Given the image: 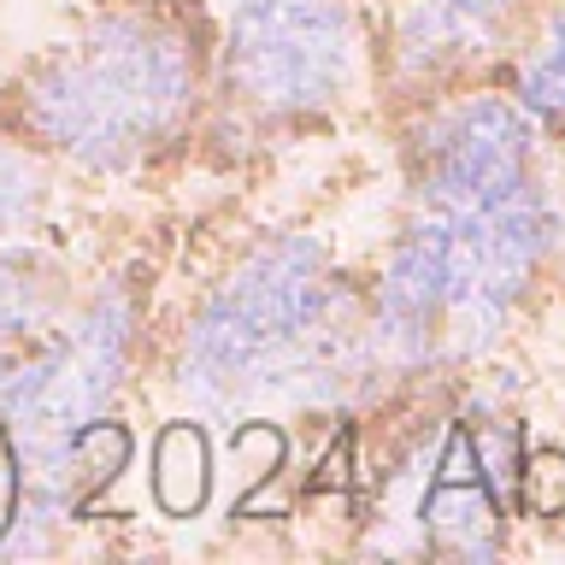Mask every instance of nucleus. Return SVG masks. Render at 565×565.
Instances as JSON below:
<instances>
[{
  "instance_id": "1",
  "label": "nucleus",
  "mask_w": 565,
  "mask_h": 565,
  "mask_svg": "<svg viewBox=\"0 0 565 565\" xmlns=\"http://www.w3.org/2000/svg\"><path fill=\"white\" fill-rule=\"evenodd\" d=\"M360 335L342 324V289L324 247L271 236L194 312L183 335V395L206 413L259 401H318L360 377Z\"/></svg>"
},
{
  "instance_id": "2",
  "label": "nucleus",
  "mask_w": 565,
  "mask_h": 565,
  "mask_svg": "<svg viewBox=\"0 0 565 565\" xmlns=\"http://www.w3.org/2000/svg\"><path fill=\"white\" fill-rule=\"evenodd\" d=\"M194 106V47L153 12H106L35 65L24 124L88 171L136 166Z\"/></svg>"
},
{
  "instance_id": "3",
  "label": "nucleus",
  "mask_w": 565,
  "mask_h": 565,
  "mask_svg": "<svg viewBox=\"0 0 565 565\" xmlns=\"http://www.w3.org/2000/svg\"><path fill=\"white\" fill-rule=\"evenodd\" d=\"M360 35L348 0H230L224 71L230 88L271 118L330 106L353 77Z\"/></svg>"
},
{
  "instance_id": "4",
  "label": "nucleus",
  "mask_w": 565,
  "mask_h": 565,
  "mask_svg": "<svg viewBox=\"0 0 565 565\" xmlns=\"http://www.w3.org/2000/svg\"><path fill=\"white\" fill-rule=\"evenodd\" d=\"M536 183V136L512 100H459L418 141V206H489Z\"/></svg>"
},
{
  "instance_id": "5",
  "label": "nucleus",
  "mask_w": 565,
  "mask_h": 565,
  "mask_svg": "<svg viewBox=\"0 0 565 565\" xmlns=\"http://www.w3.org/2000/svg\"><path fill=\"white\" fill-rule=\"evenodd\" d=\"M418 536L459 559H483L501 542V501H494L483 466H477V441L466 424L448 430V448L436 459V477L418 501Z\"/></svg>"
},
{
  "instance_id": "6",
  "label": "nucleus",
  "mask_w": 565,
  "mask_h": 565,
  "mask_svg": "<svg viewBox=\"0 0 565 565\" xmlns=\"http://www.w3.org/2000/svg\"><path fill=\"white\" fill-rule=\"evenodd\" d=\"M512 7L519 0H413L395 30V60L413 77H430V71L466 65L477 53H489L512 24Z\"/></svg>"
},
{
  "instance_id": "7",
  "label": "nucleus",
  "mask_w": 565,
  "mask_h": 565,
  "mask_svg": "<svg viewBox=\"0 0 565 565\" xmlns=\"http://www.w3.org/2000/svg\"><path fill=\"white\" fill-rule=\"evenodd\" d=\"M212 489V459H206V436L201 424H166L153 441V501L166 519H194L206 507Z\"/></svg>"
},
{
  "instance_id": "8",
  "label": "nucleus",
  "mask_w": 565,
  "mask_h": 565,
  "mask_svg": "<svg viewBox=\"0 0 565 565\" xmlns=\"http://www.w3.org/2000/svg\"><path fill=\"white\" fill-rule=\"evenodd\" d=\"M130 448H136L130 430L113 424V418H88L83 430H71V441H65V483H71V494L106 489L124 466H130Z\"/></svg>"
},
{
  "instance_id": "9",
  "label": "nucleus",
  "mask_w": 565,
  "mask_h": 565,
  "mask_svg": "<svg viewBox=\"0 0 565 565\" xmlns=\"http://www.w3.org/2000/svg\"><path fill=\"white\" fill-rule=\"evenodd\" d=\"M53 312V289L47 277L35 271V265L24 259H0V348L7 342H24V335L42 324V318Z\"/></svg>"
},
{
  "instance_id": "10",
  "label": "nucleus",
  "mask_w": 565,
  "mask_h": 565,
  "mask_svg": "<svg viewBox=\"0 0 565 565\" xmlns=\"http://www.w3.org/2000/svg\"><path fill=\"white\" fill-rule=\"evenodd\" d=\"M519 106L547 124H565V30H554L519 65Z\"/></svg>"
},
{
  "instance_id": "11",
  "label": "nucleus",
  "mask_w": 565,
  "mask_h": 565,
  "mask_svg": "<svg viewBox=\"0 0 565 565\" xmlns=\"http://www.w3.org/2000/svg\"><path fill=\"white\" fill-rule=\"evenodd\" d=\"M42 212V171L18 148H0V242H12Z\"/></svg>"
},
{
  "instance_id": "12",
  "label": "nucleus",
  "mask_w": 565,
  "mask_h": 565,
  "mask_svg": "<svg viewBox=\"0 0 565 565\" xmlns=\"http://www.w3.org/2000/svg\"><path fill=\"white\" fill-rule=\"evenodd\" d=\"M512 501L536 519H559L565 512V454L559 448H536L524 459L519 483H512Z\"/></svg>"
},
{
  "instance_id": "13",
  "label": "nucleus",
  "mask_w": 565,
  "mask_h": 565,
  "mask_svg": "<svg viewBox=\"0 0 565 565\" xmlns=\"http://www.w3.org/2000/svg\"><path fill=\"white\" fill-rule=\"evenodd\" d=\"M230 454H236V459H242V471L259 483L265 471H277V466H282V454H289V441H282V430H277V424H242V430H236V441H230Z\"/></svg>"
},
{
  "instance_id": "14",
  "label": "nucleus",
  "mask_w": 565,
  "mask_h": 565,
  "mask_svg": "<svg viewBox=\"0 0 565 565\" xmlns=\"http://www.w3.org/2000/svg\"><path fill=\"white\" fill-rule=\"evenodd\" d=\"M12 501H18V471H12L7 441H0V542H7V524H12Z\"/></svg>"
}]
</instances>
